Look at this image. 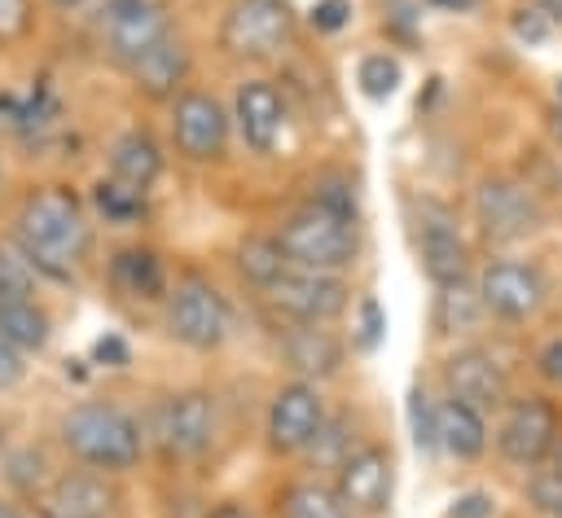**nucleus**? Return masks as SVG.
<instances>
[{"label": "nucleus", "mask_w": 562, "mask_h": 518, "mask_svg": "<svg viewBox=\"0 0 562 518\" xmlns=\"http://www.w3.org/2000/svg\"><path fill=\"white\" fill-rule=\"evenodd\" d=\"M294 31H299V18L290 0H228L215 26V48L228 61L263 66L294 44Z\"/></svg>", "instance_id": "39448f33"}, {"label": "nucleus", "mask_w": 562, "mask_h": 518, "mask_svg": "<svg viewBox=\"0 0 562 518\" xmlns=\"http://www.w3.org/2000/svg\"><path fill=\"white\" fill-rule=\"evenodd\" d=\"M92 364H101V369H127V364H132V347H127V338L114 334V329H105V334L92 342Z\"/></svg>", "instance_id": "79ce46f5"}, {"label": "nucleus", "mask_w": 562, "mask_h": 518, "mask_svg": "<svg viewBox=\"0 0 562 518\" xmlns=\"http://www.w3.org/2000/svg\"><path fill=\"white\" fill-rule=\"evenodd\" d=\"M404 83V66L395 53H364L356 61V88L369 97V101H391Z\"/></svg>", "instance_id": "c756f323"}, {"label": "nucleus", "mask_w": 562, "mask_h": 518, "mask_svg": "<svg viewBox=\"0 0 562 518\" xmlns=\"http://www.w3.org/2000/svg\"><path fill=\"white\" fill-rule=\"evenodd\" d=\"M553 132H558V140H562V110L553 114Z\"/></svg>", "instance_id": "8fccbe9b"}, {"label": "nucleus", "mask_w": 562, "mask_h": 518, "mask_svg": "<svg viewBox=\"0 0 562 518\" xmlns=\"http://www.w3.org/2000/svg\"><path fill=\"white\" fill-rule=\"evenodd\" d=\"M527 500L544 518H562V470L558 465H536L527 478Z\"/></svg>", "instance_id": "c9c22d12"}, {"label": "nucleus", "mask_w": 562, "mask_h": 518, "mask_svg": "<svg viewBox=\"0 0 562 518\" xmlns=\"http://www.w3.org/2000/svg\"><path fill=\"white\" fill-rule=\"evenodd\" d=\"M48 457L40 452V448H18V452H9L4 457V483L13 487V492H22V496H40L44 487H48Z\"/></svg>", "instance_id": "72a5a7b5"}, {"label": "nucleus", "mask_w": 562, "mask_h": 518, "mask_svg": "<svg viewBox=\"0 0 562 518\" xmlns=\"http://www.w3.org/2000/svg\"><path fill=\"white\" fill-rule=\"evenodd\" d=\"M233 268H237V277H241L255 294H263V290L290 268V259H285L277 233H241L237 246H233Z\"/></svg>", "instance_id": "bb28decb"}, {"label": "nucleus", "mask_w": 562, "mask_h": 518, "mask_svg": "<svg viewBox=\"0 0 562 518\" xmlns=\"http://www.w3.org/2000/svg\"><path fill=\"white\" fill-rule=\"evenodd\" d=\"M0 342L22 356H40L53 342V316L40 299H0Z\"/></svg>", "instance_id": "a878e982"}, {"label": "nucleus", "mask_w": 562, "mask_h": 518, "mask_svg": "<svg viewBox=\"0 0 562 518\" xmlns=\"http://www.w3.org/2000/svg\"><path fill=\"white\" fill-rule=\"evenodd\" d=\"M0 184H4V167H0Z\"/></svg>", "instance_id": "3c124183"}, {"label": "nucleus", "mask_w": 562, "mask_h": 518, "mask_svg": "<svg viewBox=\"0 0 562 518\" xmlns=\"http://www.w3.org/2000/svg\"><path fill=\"white\" fill-rule=\"evenodd\" d=\"M544 465H558V470H562V435H558V443H553V452H549Z\"/></svg>", "instance_id": "09e8293b"}, {"label": "nucleus", "mask_w": 562, "mask_h": 518, "mask_svg": "<svg viewBox=\"0 0 562 518\" xmlns=\"http://www.w3.org/2000/svg\"><path fill=\"white\" fill-rule=\"evenodd\" d=\"M439 452L448 461H461V465H474L487 457V443H492V426H487V413L452 399V395H439Z\"/></svg>", "instance_id": "b1692460"}, {"label": "nucleus", "mask_w": 562, "mask_h": 518, "mask_svg": "<svg viewBox=\"0 0 562 518\" xmlns=\"http://www.w3.org/2000/svg\"><path fill=\"white\" fill-rule=\"evenodd\" d=\"M202 518H259L246 500H233V496H224V500H215V505H206V514Z\"/></svg>", "instance_id": "c03bdc74"}, {"label": "nucleus", "mask_w": 562, "mask_h": 518, "mask_svg": "<svg viewBox=\"0 0 562 518\" xmlns=\"http://www.w3.org/2000/svg\"><path fill=\"white\" fill-rule=\"evenodd\" d=\"M268 325H272V351L290 378L325 386L329 378L342 373L347 338L334 325H281V320H268Z\"/></svg>", "instance_id": "a211bd4d"}, {"label": "nucleus", "mask_w": 562, "mask_h": 518, "mask_svg": "<svg viewBox=\"0 0 562 518\" xmlns=\"http://www.w3.org/2000/svg\"><path fill=\"white\" fill-rule=\"evenodd\" d=\"M88 206H92L97 219H105L114 228H132V224H140L149 215V193H140V189H132V184H123L114 176H101L92 184V193H88Z\"/></svg>", "instance_id": "cd10ccee"}, {"label": "nucleus", "mask_w": 562, "mask_h": 518, "mask_svg": "<svg viewBox=\"0 0 562 518\" xmlns=\"http://www.w3.org/2000/svg\"><path fill=\"white\" fill-rule=\"evenodd\" d=\"M40 272L35 263L18 250L13 237H0V299H35Z\"/></svg>", "instance_id": "2f4dec72"}, {"label": "nucleus", "mask_w": 562, "mask_h": 518, "mask_svg": "<svg viewBox=\"0 0 562 518\" xmlns=\"http://www.w3.org/2000/svg\"><path fill=\"white\" fill-rule=\"evenodd\" d=\"M105 285L119 303L132 307H162L171 290V272L158 246L149 241H123L105 255Z\"/></svg>", "instance_id": "aec40b11"}, {"label": "nucleus", "mask_w": 562, "mask_h": 518, "mask_svg": "<svg viewBox=\"0 0 562 518\" xmlns=\"http://www.w3.org/2000/svg\"><path fill=\"white\" fill-rule=\"evenodd\" d=\"M439 386H443V395H452V399H461V404H470V408H479L487 417L501 413L505 399L514 395L505 364L483 342L448 347L443 360H439Z\"/></svg>", "instance_id": "f3484780"}, {"label": "nucleus", "mask_w": 562, "mask_h": 518, "mask_svg": "<svg viewBox=\"0 0 562 518\" xmlns=\"http://www.w3.org/2000/svg\"><path fill=\"white\" fill-rule=\"evenodd\" d=\"M140 426H145V448L154 443L167 461H202L215 443V395L206 386L171 391Z\"/></svg>", "instance_id": "1a4fd4ad"}, {"label": "nucleus", "mask_w": 562, "mask_h": 518, "mask_svg": "<svg viewBox=\"0 0 562 518\" xmlns=\"http://www.w3.org/2000/svg\"><path fill=\"white\" fill-rule=\"evenodd\" d=\"M470 211H474V228L487 246H514L527 241L540 219L544 206L531 189V180L514 176V171H487L479 176L474 193H470Z\"/></svg>", "instance_id": "6e6552de"}, {"label": "nucleus", "mask_w": 562, "mask_h": 518, "mask_svg": "<svg viewBox=\"0 0 562 518\" xmlns=\"http://www.w3.org/2000/svg\"><path fill=\"white\" fill-rule=\"evenodd\" d=\"M105 176L149 193L158 184V176H162V145L154 140V132L132 123L119 136H110V145H105Z\"/></svg>", "instance_id": "5701e85b"}, {"label": "nucleus", "mask_w": 562, "mask_h": 518, "mask_svg": "<svg viewBox=\"0 0 562 518\" xmlns=\"http://www.w3.org/2000/svg\"><path fill=\"white\" fill-rule=\"evenodd\" d=\"M57 443L75 457V465L101 474H132L145 461V426L119 399H75L57 417Z\"/></svg>", "instance_id": "f03ea898"}, {"label": "nucleus", "mask_w": 562, "mask_h": 518, "mask_svg": "<svg viewBox=\"0 0 562 518\" xmlns=\"http://www.w3.org/2000/svg\"><path fill=\"white\" fill-rule=\"evenodd\" d=\"M228 114H233V132L241 136V145L255 158H272L281 149L285 127H290V105H285V92L277 88V79L241 75L233 88Z\"/></svg>", "instance_id": "dca6fc26"}, {"label": "nucleus", "mask_w": 562, "mask_h": 518, "mask_svg": "<svg viewBox=\"0 0 562 518\" xmlns=\"http://www.w3.org/2000/svg\"><path fill=\"white\" fill-rule=\"evenodd\" d=\"M536 4H540V9L549 13V22H553V26L562 22V0H536Z\"/></svg>", "instance_id": "de8ad7c7"}, {"label": "nucleus", "mask_w": 562, "mask_h": 518, "mask_svg": "<svg viewBox=\"0 0 562 518\" xmlns=\"http://www.w3.org/2000/svg\"><path fill=\"white\" fill-rule=\"evenodd\" d=\"M259 303L268 307V320L281 325H338L351 303V277L342 272H312V268H285L263 294Z\"/></svg>", "instance_id": "423d86ee"}, {"label": "nucleus", "mask_w": 562, "mask_h": 518, "mask_svg": "<svg viewBox=\"0 0 562 518\" xmlns=\"http://www.w3.org/2000/svg\"><path fill=\"white\" fill-rule=\"evenodd\" d=\"M430 9H448V13H457V9H474L479 0H426Z\"/></svg>", "instance_id": "49530a36"}, {"label": "nucleus", "mask_w": 562, "mask_h": 518, "mask_svg": "<svg viewBox=\"0 0 562 518\" xmlns=\"http://www.w3.org/2000/svg\"><path fill=\"white\" fill-rule=\"evenodd\" d=\"M487 307L479 299V285L474 277L465 281H448V285H435V299H430V329L439 342H470L483 325H487Z\"/></svg>", "instance_id": "4be33fe9"}, {"label": "nucleus", "mask_w": 562, "mask_h": 518, "mask_svg": "<svg viewBox=\"0 0 562 518\" xmlns=\"http://www.w3.org/2000/svg\"><path fill=\"white\" fill-rule=\"evenodd\" d=\"M443 518H501V500L487 487H465V492H457L448 500Z\"/></svg>", "instance_id": "e433bc0d"}, {"label": "nucleus", "mask_w": 562, "mask_h": 518, "mask_svg": "<svg viewBox=\"0 0 562 518\" xmlns=\"http://www.w3.org/2000/svg\"><path fill=\"white\" fill-rule=\"evenodd\" d=\"M162 329L171 342H180L184 351H198V356H211L228 342L233 334V312H228V299L220 294V285L198 272V268H184L167 299H162Z\"/></svg>", "instance_id": "20e7f679"}, {"label": "nucleus", "mask_w": 562, "mask_h": 518, "mask_svg": "<svg viewBox=\"0 0 562 518\" xmlns=\"http://www.w3.org/2000/svg\"><path fill=\"white\" fill-rule=\"evenodd\" d=\"M123 75L132 79V88H136L140 97H149V101H171L176 92L189 88L193 53H189V44H184L180 35H167V40L154 44L145 57H136Z\"/></svg>", "instance_id": "412c9836"}, {"label": "nucleus", "mask_w": 562, "mask_h": 518, "mask_svg": "<svg viewBox=\"0 0 562 518\" xmlns=\"http://www.w3.org/2000/svg\"><path fill=\"white\" fill-rule=\"evenodd\" d=\"M9 237L35 263L40 277L75 281L79 268L92 259V246H97L92 206L70 184H40L13 211Z\"/></svg>", "instance_id": "f257e3e1"}, {"label": "nucleus", "mask_w": 562, "mask_h": 518, "mask_svg": "<svg viewBox=\"0 0 562 518\" xmlns=\"http://www.w3.org/2000/svg\"><path fill=\"white\" fill-rule=\"evenodd\" d=\"M272 233H277L290 268H312V272L351 277V268L360 263V250H364L360 219H347V215L312 206V202H299L294 211H285Z\"/></svg>", "instance_id": "7ed1b4c3"}, {"label": "nucleus", "mask_w": 562, "mask_h": 518, "mask_svg": "<svg viewBox=\"0 0 562 518\" xmlns=\"http://www.w3.org/2000/svg\"><path fill=\"white\" fill-rule=\"evenodd\" d=\"M351 0H316L312 9H307V26L316 31V35H338V31H347L351 26Z\"/></svg>", "instance_id": "58836bf2"}, {"label": "nucleus", "mask_w": 562, "mask_h": 518, "mask_svg": "<svg viewBox=\"0 0 562 518\" xmlns=\"http://www.w3.org/2000/svg\"><path fill=\"white\" fill-rule=\"evenodd\" d=\"M356 443H360V439H356V413H351V408H329L325 421H321V430H316V439H312V448L303 452V461L312 465V474H316V470L334 474V470L342 465V457H347Z\"/></svg>", "instance_id": "c85d7f7f"}, {"label": "nucleus", "mask_w": 562, "mask_h": 518, "mask_svg": "<svg viewBox=\"0 0 562 518\" xmlns=\"http://www.w3.org/2000/svg\"><path fill=\"white\" fill-rule=\"evenodd\" d=\"M0 518H31L13 496H0Z\"/></svg>", "instance_id": "a18cd8bd"}, {"label": "nucleus", "mask_w": 562, "mask_h": 518, "mask_svg": "<svg viewBox=\"0 0 562 518\" xmlns=\"http://www.w3.org/2000/svg\"><path fill=\"white\" fill-rule=\"evenodd\" d=\"M26 378V356L13 351L9 342H0V391H13Z\"/></svg>", "instance_id": "37998d69"}, {"label": "nucleus", "mask_w": 562, "mask_h": 518, "mask_svg": "<svg viewBox=\"0 0 562 518\" xmlns=\"http://www.w3.org/2000/svg\"><path fill=\"white\" fill-rule=\"evenodd\" d=\"M167 35H176V26L162 0H101L97 4V40H101V53L119 70H127L136 57H145Z\"/></svg>", "instance_id": "4468645a"}, {"label": "nucleus", "mask_w": 562, "mask_h": 518, "mask_svg": "<svg viewBox=\"0 0 562 518\" xmlns=\"http://www.w3.org/2000/svg\"><path fill=\"white\" fill-rule=\"evenodd\" d=\"M325 413H329V404H325V391L316 382L285 378L272 391L268 413H263V448L277 461H303V452L312 448Z\"/></svg>", "instance_id": "ddd939ff"}, {"label": "nucleus", "mask_w": 562, "mask_h": 518, "mask_svg": "<svg viewBox=\"0 0 562 518\" xmlns=\"http://www.w3.org/2000/svg\"><path fill=\"white\" fill-rule=\"evenodd\" d=\"M386 338V312L373 294H356L351 303V347L356 351H378V342Z\"/></svg>", "instance_id": "f704fd0d"}, {"label": "nucleus", "mask_w": 562, "mask_h": 518, "mask_svg": "<svg viewBox=\"0 0 562 518\" xmlns=\"http://www.w3.org/2000/svg\"><path fill=\"white\" fill-rule=\"evenodd\" d=\"M167 132H171V149L193 162V167H211L228 158V140H233V114L228 105L206 92V88H184L167 101Z\"/></svg>", "instance_id": "9b49d317"}, {"label": "nucleus", "mask_w": 562, "mask_h": 518, "mask_svg": "<svg viewBox=\"0 0 562 518\" xmlns=\"http://www.w3.org/2000/svg\"><path fill=\"white\" fill-rule=\"evenodd\" d=\"M562 435V408L553 395L544 391H522V395H509L505 408L496 413V426H492V448L505 465L514 470H536L549 461L553 443Z\"/></svg>", "instance_id": "0eeeda50"}, {"label": "nucleus", "mask_w": 562, "mask_h": 518, "mask_svg": "<svg viewBox=\"0 0 562 518\" xmlns=\"http://www.w3.org/2000/svg\"><path fill=\"white\" fill-rule=\"evenodd\" d=\"M474 285H479V299H483L487 316L501 320V325H527L549 303V277L540 272V263L518 259V255L483 259L474 268Z\"/></svg>", "instance_id": "f8f14e48"}, {"label": "nucleus", "mask_w": 562, "mask_h": 518, "mask_svg": "<svg viewBox=\"0 0 562 518\" xmlns=\"http://www.w3.org/2000/svg\"><path fill=\"white\" fill-rule=\"evenodd\" d=\"M509 26H514V35H518L527 48H536V44H544V40L553 35V22H549V13H544L540 4H522V9H514Z\"/></svg>", "instance_id": "ea45409f"}, {"label": "nucleus", "mask_w": 562, "mask_h": 518, "mask_svg": "<svg viewBox=\"0 0 562 518\" xmlns=\"http://www.w3.org/2000/svg\"><path fill=\"white\" fill-rule=\"evenodd\" d=\"M31 26H35V9H31V0H0V48L26 40Z\"/></svg>", "instance_id": "4c0bfd02"}, {"label": "nucleus", "mask_w": 562, "mask_h": 518, "mask_svg": "<svg viewBox=\"0 0 562 518\" xmlns=\"http://www.w3.org/2000/svg\"><path fill=\"white\" fill-rule=\"evenodd\" d=\"M439 399L426 391V382L408 386V435L417 457H439Z\"/></svg>", "instance_id": "7c9ffc66"}, {"label": "nucleus", "mask_w": 562, "mask_h": 518, "mask_svg": "<svg viewBox=\"0 0 562 518\" xmlns=\"http://www.w3.org/2000/svg\"><path fill=\"white\" fill-rule=\"evenodd\" d=\"M119 509V483L114 474L70 465L48 478V487L35 496L40 518H114Z\"/></svg>", "instance_id": "6ab92c4d"}, {"label": "nucleus", "mask_w": 562, "mask_h": 518, "mask_svg": "<svg viewBox=\"0 0 562 518\" xmlns=\"http://www.w3.org/2000/svg\"><path fill=\"white\" fill-rule=\"evenodd\" d=\"M558 92H562V79H558Z\"/></svg>", "instance_id": "603ef678"}, {"label": "nucleus", "mask_w": 562, "mask_h": 518, "mask_svg": "<svg viewBox=\"0 0 562 518\" xmlns=\"http://www.w3.org/2000/svg\"><path fill=\"white\" fill-rule=\"evenodd\" d=\"M531 369H536V378H540L544 386L562 391V334H549V338L536 347V356H531Z\"/></svg>", "instance_id": "a19ab883"}, {"label": "nucleus", "mask_w": 562, "mask_h": 518, "mask_svg": "<svg viewBox=\"0 0 562 518\" xmlns=\"http://www.w3.org/2000/svg\"><path fill=\"white\" fill-rule=\"evenodd\" d=\"M277 518H351V509L338 500L329 474H294L272 492Z\"/></svg>", "instance_id": "393cba45"}, {"label": "nucleus", "mask_w": 562, "mask_h": 518, "mask_svg": "<svg viewBox=\"0 0 562 518\" xmlns=\"http://www.w3.org/2000/svg\"><path fill=\"white\" fill-rule=\"evenodd\" d=\"M329 483L338 500L351 509V518H386L395 496V452L378 439H360L329 474Z\"/></svg>", "instance_id": "2eb2a0df"}, {"label": "nucleus", "mask_w": 562, "mask_h": 518, "mask_svg": "<svg viewBox=\"0 0 562 518\" xmlns=\"http://www.w3.org/2000/svg\"><path fill=\"white\" fill-rule=\"evenodd\" d=\"M413 246H417V263L430 285L474 277L470 237L461 233V215L443 198H430V193L413 198Z\"/></svg>", "instance_id": "9d476101"}, {"label": "nucleus", "mask_w": 562, "mask_h": 518, "mask_svg": "<svg viewBox=\"0 0 562 518\" xmlns=\"http://www.w3.org/2000/svg\"><path fill=\"white\" fill-rule=\"evenodd\" d=\"M303 202L312 206H325V211H338L347 219H360V202H356V184L342 176V171H316Z\"/></svg>", "instance_id": "473e14b6"}]
</instances>
